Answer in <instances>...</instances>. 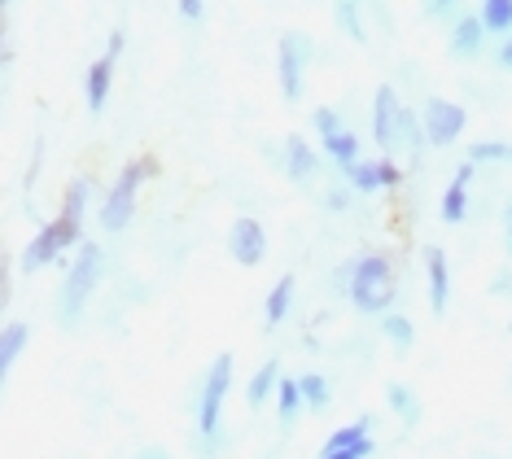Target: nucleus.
I'll return each mask as SVG.
<instances>
[{
    "mask_svg": "<svg viewBox=\"0 0 512 459\" xmlns=\"http://www.w3.org/2000/svg\"><path fill=\"white\" fill-rule=\"evenodd\" d=\"M101 267H106V254L97 250V245H79L71 272H66V285H62V324L75 328L79 315H84L88 298L97 293V280H101Z\"/></svg>",
    "mask_w": 512,
    "mask_h": 459,
    "instance_id": "f257e3e1",
    "label": "nucleus"
},
{
    "mask_svg": "<svg viewBox=\"0 0 512 459\" xmlns=\"http://www.w3.org/2000/svg\"><path fill=\"white\" fill-rule=\"evenodd\" d=\"M351 302L359 306V311H368V315H386L390 311V302H394V272H390V263L381 254H368V258H359L355 263V272H351Z\"/></svg>",
    "mask_w": 512,
    "mask_h": 459,
    "instance_id": "f03ea898",
    "label": "nucleus"
},
{
    "mask_svg": "<svg viewBox=\"0 0 512 459\" xmlns=\"http://www.w3.org/2000/svg\"><path fill=\"white\" fill-rule=\"evenodd\" d=\"M79 223L84 219H75V215H57L53 223H44L40 237L22 250V272H40V267H49L53 258L66 250V245H75L79 241Z\"/></svg>",
    "mask_w": 512,
    "mask_h": 459,
    "instance_id": "7ed1b4c3",
    "label": "nucleus"
},
{
    "mask_svg": "<svg viewBox=\"0 0 512 459\" xmlns=\"http://www.w3.org/2000/svg\"><path fill=\"white\" fill-rule=\"evenodd\" d=\"M145 175H154V162H136V167H127L119 180H114L106 206H101V228L106 232H123L127 223H132V206H136V188H141Z\"/></svg>",
    "mask_w": 512,
    "mask_h": 459,
    "instance_id": "20e7f679",
    "label": "nucleus"
},
{
    "mask_svg": "<svg viewBox=\"0 0 512 459\" xmlns=\"http://www.w3.org/2000/svg\"><path fill=\"white\" fill-rule=\"evenodd\" d=\"M228 385H232V355H219L211 363V372L202 376V398H197V433H202V438H215Z\"/></svg>",
    "mask_w": 512,
    "mask_h": 459,
    "instance_id": "39448f33",
    "label": "nucleus"
},
{
    "mask_svg": "<svg viewBox=\"0 0 512 459\" xmlns=\"http://www.w3.org/2000/svg\"><path fill=\"white\" fill-rule=\"evenodd\" d=\"M425 140L429 145H451L464 132V110L456 101H429L425 105Z\"/></svg>",
    "mask_w": 512,
    "mask_h": 459,
    "instance_id": "423d86ee",
    "label": "nucleus"
},
{
    "mask_svg": "<svg viewBox=\"0 0 512 459\" xmlns=\"http://www.w3.org/2000/svg\"><path fill=\"white\" fill-rule=\"evenodd\" d=\"M403 105L394 97V88H377V105H372V136L381 149L399 145V127H403Z\"/></svg>",
    "mask_w": 512,
    "mask_h": 459,
    "instance_id": "0eeeda50",
    "label": "nucleus"
},
{
    "mask_svg": "<svg viewBox=\"0 0 512 459\" xmlns=\"http://www.w3.org/2000/svg\"><path fill=\"white\" fill-rule=\"evenodd\" d=\"M228 250L241 267H259L263 254H267V237H263V223L259 219H237L232 223V237H228Z\"/></svg>",
    "mask_w": 512,
    "mask_h": 459,
    "instance_id": "6e6552de",
    "label": "nucleus"
},
{
    "mask_svg": "<svg viewBox=\"0 0 512 459\" xmlns=\"http://www.w3.org/2000/svg\"><path fill=\"white\" fill-rule=\"evenodd\" d=\"M316 127H320V136H324V149H329L333 158L342 162V171L355 167V162H359V140L346 132L342 119H337L333 110H316Z\"/></svg>",
    "mask_w": 512,
    "mask_h": 459,
    "instance_id": "1a4fd4ad",
    "label": "nucleus"
},
{
    "mask_svg": "<svg viewBox=\"0 0 512 459\" xmlns=\"http://www.w3.org/2000/svg\"><path fill=\"white\" fill-rule=\"evenodd\" d=\"M307 57H311V40L285 35L281 40V88L289 101H298V92H302V66H307Z\"/></svg>",
    "mask_w": 512,
    "mask_h": 459,
    "instance_id": "9d476101",
    "label": "nucleus"
},
{
    "mask_svg": "<svg viewBox=\"0 0 512 459\" xmlns=\"http://www.w3.org/2000/svg\"><path fill=\"white\" fill-rule=\"evenodd\" d=\"M119 53H123V35L114 31L106 57H97V62H92V70H88V105H92V110H101V105H106V97H110L114 62H119Z\"/></svg>",
    "mask_w": 512,
    "mask_h": 459,
    "instance_id": "9b49d317",
    "label": "nucleus"
},
{
    "mask_svg": "<svg viewBox=\"0 0 512 459\" xmlns=\"http://www.w3.org/2000/svg\"><path fill=\"white\" fill-rule=\"evenodd\" d=\"M346 175H351L359 193H377L386 184H399V167L394 162H355V167H346Z\"/></svg>",
    "mask_w": 512,
    "mask_h": 459,
    "instance_id": "f8f14e48",
    "label": "nucleus"
},
{
    "mask_svg": "<svg viewBox=\"0 0 512 459\" xmlns=\"http://www.w3.org/2000/svg\"><path fill=\"white\" fill-rule=\"evenodd\" d=\"M469 180H473V162H464L460 175L447 188V197H442V219L447 223H460L464 210H469Z\"/></svg>",
    "mask_w": 512,
    "mask_h": 459,
    "instance_id": "ddd939ff",
    "label": "nucleus"
},
{
    "mask_svg": "<svg viewBox=\"0 0 512 459\" xmlns=\"http://www.w3.org/2000/svg\"><path fill=\"white\" fill-rule=\"evenodd\" d=\"M425 263H429V306H434V315H442L447 311V254L429 250Z\"/></svg>",
    "mask_w": 512,
    "mask_h": 459,
    "instance_id": "4468645a",
    "label": "nucleus"
},
{
    "mask_svg": "<svg viewBox=\"0 0 512 459\" xmlns=\"http://www.w3.org/2000/svg\"><path fill=\"white\" fill-rule=\"evenodd\" d=\"M482 18H464L456 31H451V53L456 57H477L482 53Z\"/></svg>",
    "mask_w": 512,
    "mask_h": 459,
    "instance_id": "2eb2a0df",
    "label": "nucleus"
},
{
    "mask_svg": "<svg viewBox=\"0 0 512 459\" xmlns=\"http://www.w3.org/2000/svg\"><path fill=\"white\" fill-rule=\"evenodd\" d=\"M285 153H289V167H285V171H289V180H298V184H302V180H311V175H316V153L307 149V140H298V136H294V140L285 145Z\"/></svg>",
    "mask_w": 512,
    "mask_h": 459,
    "instance_id": "dca6fc26",
    "label": "nucleus"
},
{
    "mask_svg": "<svg viewBox=\"0 0 512 459\" xmlns=\"http://www.w3.org/2000/svg\"><path fill=\"white\" fill-rule=\"evenodd\" d=\"M276 376H281V368H276V359H267L263 368L254 372L250 394H246V403H250V407H263V403H267V394H272V390H281V381H276Z\"/></svg>",
    "mask_w": 512,
    "mask_h": 459,
    "instance_id": "f3484780",
    "label": "nucleus"
},
{
    "mask_svg": "<svg viewBox=\"0 0 512 459\" xmlns=\"http://www.w3.org/2000/svg\"><path fill=\"white\" fill-rule=\"evenodd\" d=\"M289 306H294V276H281L276 280V289L267 293V324H281L289 315Z\"/></svg>",
    "mask_w": 512,
    "mask_h": 459,
    "instance_id": "a211bd4d",
    "label": "nucleus"
},
{
    "mask_svg": "<svg viewBox=\"0 0 512 459\" xmlns=\"http://www.w3.org/2000/svg\"><path fill=\"white\" fill-rule=\"evenodd\" d=\"M298 390H302V403H307L311 411L329 407V381H324L320 372H307V376H298Z\"/></svg>",
    "mask_w": 512,
    "mask_h": 459,
    "instance_id": "6ab92c4d",
    "label": "nucleus"
},
{
    "mask_svg": "<svg viewBox=\"0 0 512 459\" xmlns=\"http://www.w3.org/2000/svg\"><path fill=\"white\" fill-rule=\"evenodd\" d=\"M482 27L512 31V0H482Z\"/></svg>",
    "mask_w": 512,
    "mask_h": 459,
    "instance_id": "aec40b11",
    "label": "nucleus"
},
{
    "mask_svg": "<svg viewBox=\"0 0 512 459\" xmlns=\"http://www.w3.org/2000/svg\"><path fill=\"white\" fill-rule=\"evenodd\" d=\"M27 337H31V333H27V324H9V328H5V346H0V363H5V372L18 363L22 346H27Z\"/></svg>",
    "mask_w": 512,
    "mask_h": 459,
    "instance_id": "412c9836",
    "label": "nucleus"
},
{
    "mask_svg": "<svg viewBox=\"0 0 512 459\" xmlns=\"http://www.w3.org/2000/svg\"><path fill=\"white\" fill-rule=\"evenodd\" d=\"M298 407H302V390H298V381H281V398H276V416H281V425H294Z\"/></svg>",
    "mask_w": 512,
    "mask_h": 459,
    "instance_id": "4be33fe9",
    "label": "nucleus"
},
{
    "mask_svg": "<svg viewBox=\"0 0 512 459\" xmlns=\"http://www.w3.org/2000/svg\"><path fill=\"white\" fill-rule=\"evenodd\" d=\"M469 162H512V145H504V140H477L469 149Z\"/></svg>",
    "mask_w": 512,
    "mask_h": 459,
    "instance_id": "5701e85b",
    "label": "nucleus"
},
{
    "mask_svg": "<svg viewBox=\"0 0 512 459\" xmlns=\"http://www.w3.org/2000/svg\"><path fill=\"white\" fill-rule=\"evenodd\" d=\"M390 407L399 411L407 425H416V420H421V403H416V394H407V385H390Z\"/></svg>",
    "mask_w": 512,
    "mask_h": 459,
    "instance_id": "b1692460",
    "label": "nucleus"
},
{
    "mask_svg": "<svg viewBox=\"0 0 512 459\" xmlns=\"http://www.w3.org/2000/svg\"><path fill=\"white\" fill-rule=\"evenodd\" d=\"M381 333H386L399 350H407V341L416 337V328H412V320H403V315H381Z\"/></svg>",
    "mask_w": 512,
    "mask_h": 459,
    "instance_id": "393cba45",
    "label": "nucleus"
},
{
    "mask_svg": "<svg viewBox=\"0 0 512 459\" xmlns=\"http://www.w3.org/2000/svg\"><path fill=\"white\" fill-rule=\"evenodd\" d=\"M337 22L346 27L351 40H364V22H359V0H337Z\"/></svg>",
    "mask_w": 512,
    "mask_h": 459,
    "instance_id": "a878e982",
    "label": "nucleus"
},
{
    "mask_svg": "<svg viewBox=\"0 0 512 459\" xmlns=\"http://www.w3.org/2000/svg\"><path fill=\"white\" fill-rule=\"evenodd\" d=\"M372 455V442H355V446H342V451H320V459H368Z\"/></svg>",
    "mask_w": 512,
    "mask_h": 459,
    "instance_id": "bb28decb",
    "label": "nucleus"
},
{
    "mask_svg": "<svg viewBox=\"0 0 512 459\" xmlns=\"http://www.w3.org/2000/svg\"><path fill=\"white\" fill-rule=\"evenodd\" d=\"M180 14L189 22H197V18H202V0H180Z\"/></svg>",
    "mask_w": 512,
    "mask_h": 459,
    "instance_id": "cd10ccee",
    "label": "nucleus"
},
{
    "mask_svg": "<svg viewBox=\"0 0 512 459\" xmlns=\"http://www.w3.org/2000/svg\"><path fill=\"white\" fill-rule=\"evenodd\" d=\"M456 5V0H425V14H434V18H442L447 14V9Z\"/></svg>",
    "mask_w": 512,
    "mask_h": 459,
    "instance_id": "c85d7f7f",
    "label": "nucleus"
},
{
    "mask_svg": "<svg viewBox=\"0 0 512 459\" xmlns=\"http://www.w3.org/2000/svg\"><path fill=\"white\" fill-rule=\"evenodd\" d=\"M324 206H329V210H346V193H329V197H324Z\"/></svg>",
    "mask_w": 512,
    "mask_h": 459,
    "instance_id": "c756f323",
    "label": "nucleus"
},
{
    "mask_svg": "<svg viewBox=\"0 0 512 459\" xmlns=\"http://www.w3.org/2000/svg\"><path fill=\"white\" fill-rule=\"evenodd\" d=\"M136 459H171L167 451H162V446H145V451L141 455H136Z\"/></svg>",
    "mask_w": 512,
    "mask_h": 459,
    "instance_id": "7c9ffc66",
    "label": "nucleus"
},
{
    "mask_svg": "<svg viewBox=\"0 0 512 459\" xmlns=\"http://www.w3.org/2000/svg\"><path fill=\"white\" fill-rule=\"evenodd\" d=\"M499 66L512 70V40H504V49H499Z\"/></svg>",
    "mask_w": 512,
    "mask_h": 459,
    "instance_id": "2f4dec72",
    "label": "nucleus"
},
{
    "mask_svg": "<svg viewBox=\"0 0 512 459\" xmlns=\"http://www.w3.org/2000/svg\"><path fill=\"white\" fill-rule=\"evenodd\" d=\"M504 219H508V254H512V202H508V210H504Z\"/></svg>",
    "mask_w": 512,
    "mask_h": 459,
    "instance_id": "473e14b6",
    "label": "nucleus"
},
{
    "mask_svg": "<svg viewBox=\"0 0 512 459\" xmlns=\"http://www.w3.org/2000/svg\"><path fill=\"white\" fill-rule=\"evenodd\" d=\"M5 5H9V0H5Z\"/></svg>",
    "mask_w": 512,
    "mask_h": 459,
    "instance_id": "72a5a7b5",
    "label": "nucleus"
}]
</instances>
